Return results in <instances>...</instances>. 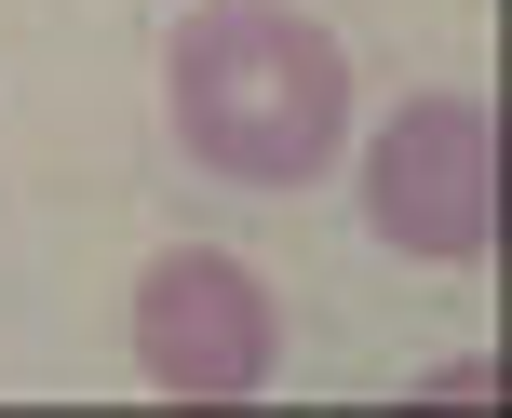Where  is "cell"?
Masks as SVG:
<instances>
[{
  "mask_svg": "<svg viewBox=\"0 0 512 418\" xmlns=\"http://www.w3.org/2000/svg\"><path fill=\"white\" fill-rule=\"evenodd\" d=\"M162 122L216 189H310L351 149V54L297 0H203L162 41Z\"/></svg>",
  "mask_w": 512,
  "mask_h": 418,
  "instance_id": "cell-1",
  "label": "cell"
},
{
  "mask_svg": "<svg viewBox=\"0 0 512 418\" xmlns=\"http://www.w3.org/2000/svg\"><path fill=\"white\" fill-rule=\"evenodd\" d=\"M364 230L418 270H486V243H499V108L486 95H405L364 135Z\"/></svg>",
  "mask_w": 512,
  "mask_h": 418,
  "instance_id": "cell-2",
  "label": "cell"
},
{
  "mask_svg": "<svg viewBox=\"0 0 512 418\" xmlns=\"http://www.w3.org/2000/svg\"><path fill=\"white\" fill-rule=\"evenodd\" d=\"M135 365L176 405H243L283 365V297L256 284V257H230V243H162L135 270Z\"/></svg>",
  "mask_w": 512,
  "mask_h": 418,
  "instance_id": "cell-3",
  "label": "cell"
}]
</instances>
